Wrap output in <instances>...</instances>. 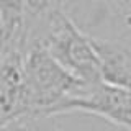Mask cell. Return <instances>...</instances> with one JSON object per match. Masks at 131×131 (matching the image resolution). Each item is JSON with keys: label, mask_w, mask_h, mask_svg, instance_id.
Segmentation results:
<instances>
[{"label": "cell", "mask_w": 131, "mask_h": 131, "mask_svg": "<svg viewBox=\"0 0 131 131\" xmlns=\"http://www.w3.org/2000/svg\"><path fill=\"white\" fill-rule=\"evenodd\" d=\"M59 7V0H26V23H25V39L26 33L41 23L44 18Z\"/></svg>", "instance_id": "8992f818"}, {"label": "cell", "mask_w": 131, "mask_h": 131, "mask_svg": "<svg viewBox=\"0 0 131 131\" xmlns=\"http://www.w3.org/2000/svg\"><path fill=\"white\" fill-rule=\"evenodd\" d=\"M7 44H8V35H7V30H5V25H3L2 18H0V61H2L3 54H5Z\"/></svg>", "instance_id": "52a82bcc"}, {"label": "cell", "mask_w": 131, "mask_h": 131, "mask_svg": "<svg viewBox=\"0 0 131 131\" xmlns=\"http://www.w3.org/2000/svg\"><path fill=\"white\" fill-rule=\"evenodd\" d=\"M84 80L69 72L38 41L25 48V90L30 106V120H46L62 115L69 98L87 87Z\"/></svg>", "instance_id": "6da1fadb"}, {"label": "cell", "mask_w": 131, "mask_h": 131, "mask_svg": "<svg viewBox=\"0 0 131 131\" xmlns=\"http://www.w3.org/2000/svg\"><path fill=\"white\" fill-rule=\"evenodd\" d=\"M90 38L98 56L102 80L110 85L131 89V48L118 38L93 35Z\"/></svg>", "instance_id": "277c9868"}, {"label": "cell", "mask_w": 131, "mask_h": 131, "mask_svg": "<svg viewBox=\"0 0 131 131\" xmlns=\"http://www.w3.org/2000/svg\"><path fill=\"white\" fill-rule=\"evenodd\" d=\"M0 18L10 39H25V23H26V0H0Z\"/></svg>", "instance_id": "5b68a950"}, {"label": "cell", "mask_w": 131, "mask_h": 131, "mask_svg": "<svg viewBox=\"0 0 131 131\" xmlns=\"http://www.w3.org/2000/svg\"><path fill=\"white\" fill-rule=\"evenodd\" d=\"M38 41L75 77L92 85L102 82L100 62L87 31L61 7L26 33V44Z\"/></svg>", "instance_id": "7a4b0ae2"}, {"label": "cell", "mask_w": 131, "mask_h": 131, "mask_svg": "<svg viewBox=\"0 0 131 131\" xmlns=\"http://www.w3.org/2000/svg\"><path fill=\"white\" fill-rule=\"evenodd\" d=\"M71 112L97 115L116 126L131 129V89L110 85L103 80L87 85L64 105L62 113Z\"/></svg>", "instance_id": "3957f363"}]
</instances>
